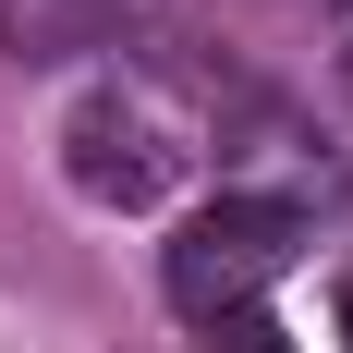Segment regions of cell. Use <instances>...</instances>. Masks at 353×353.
<instances>
[{"label": "cell", "mask_w": 353, "mask_h": 353, "mask_svg": "<svg viewBox=\"0 0 353 353\" xmlns=\"http://www.w3.org/2000/svg\"><path fill=\"white\" fill-rule=\"evenodd\" d=\"M341 341H353V281H341Z\"/></svg>", "instance_id": "cell-5"}, {"label": "cell", "mask_w": 353, "mask_h": 353, "mask_svg": "<svg viewBox=\"0 0 353 353\" xmlns=\"http://www.w3.org/2000/svg\"><path fill=\"white\" fill-rule=\"evenodd\" d=\"M61 171H73V195L146 219V208L183 183V122L146 98L134 73H98V85L73 98V122H61Z\"/></svg>", "instance_id": "cell-2"}, {"label": "cell", "mask_w": 353, "mask_h": 353, "mask_svg": "<svg viewBox=\"0 0 353 353\" xmlns=\"http://www.w3.org/2000/svg\"><path fill=\"white\" fill-rule=\"evenodd\" d=\"M292 244H305V208H292V195H208V208L171 232V256H159V292H171L195 329L256 317V292L292 268Z\"/></svg>", "instance_id": "cell-1"}, {"label": "cell", "mask_w": 353, "mask_h": 353, "mask_svg": "<svg viewBox=\"0 0 353 353\" xmlns=\"http://www.w3.org/2000/svg\"><path fill=\"white\" fill-rule=\"evenodd\" d=\"M208 353H292V341H281L268 317H219V329H208Z\"/></svg>", "instance_id": "cell-4"}, {"label": "cell", "mask_w": 353, "mask_h": 353, "mask_svg": "<svg viewBox=\"0 0 353 353\" xmlns=\"http://www.w3.org/2000/svg\"><path fill=\"white\" fill-rule=\"evenodd\" d=\"M85 49H122L110 0H0V61H85Z\"/></svg>", "instance_id": "cell-3"}, {"label": "cell", "mask_w": 353, "mask_h": 353, "mask_svg": "<svg viewBox=\"0 0 353 353\" xmlns=\"http://www.w3.org/2000/svg\"><path fill=\"white\" fill-rule=\"evenodd\" d=\"M341 73H353V61H341Z\"/></svg>", "instance_id": "cell-6"}]
</instances>
